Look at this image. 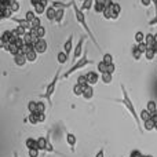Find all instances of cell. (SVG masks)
Here are the masks:
<instances>
[{
    "instance_id": "e575fe53",
    "label": "cell",
    "mask_w": 157,
    "mask_h": 157,
    "mask_svg": "<svg viewBox=\"0 0 157 157\" xmlns=\"http://www.w3.org/2000/svg\"><path fill=\"white\" fill-rule=\"evenodd\" d=\"M28 110H29V113H36V110H37V102L36 101H29Z\"/></svg>"
},
{
    "instance_id": "d4e9b609",
    "label": "cell",
    "mask_w": 157,
    "mask_h": 157,
    "mask_svg": "<svg viewBox=\"0 0 157 157\" xmlns=\"http://www.w3.org/2000/svg\"><path fill=\"white\" fill-rule=\"evenodd\" d=\"M94 3L95 0H84L83 2V6H81V10L83 11H87V10H91V8H94Z\"/></svg>"
},
{
    "instance_id": "91938a15",
    "label": "cell",
    "mask_w": 157,
    "mask_h": 157,
    "mask_svg": "<svg viewBox=\"0 0 157 157\" xmlns=\"http://www.w3.org/2000/svg\"><path fill=\"white\" fill-rule=\"evenodd\" d=\"M155 130L157 131V123H155Z\"/></svg>"
},
{
    "instance_id": "e0dca14e",
    "label": "cell",
    "mask_w": 157,
    "mask_h": 157,
    "mask_svg": "<svg viewBox=\"0 0 157 157\" xmlns=\"http://www.w3.org/2000/svg\"><path fill=\"white\" fill-rule=\"evenodd\" d=\"M13 30V33L15 36H18V37H24L25 36V33L28 32V29L26 28H24V26H21V25H17L15 28H14V29H11Z\"/></svg>"
},
{
    "instance_id": "7bdbcfd3",
    "label": "cell",
    "mask_w": 157,
    "mask_h": 157,
    "mask_svg": "<svg viewBox=\"0 0 157 157\" xmlns=\"http://www.w3.org/2000/svg\"><path fill=\"white\" fill-rule=\"evenodd\" d=\"M36 32H37V36L40 39H43L44 36H46V33H47V30H46V28L43 26V25H41V26H39L37 29H36Z\"/></svg>"
},
{
    "instance_id": "8992f818",
    "label": "cell",
    "mask_w": 157,
    "mask_h": 157,
    "mask_svg": "<svg viewBox=\"0 0 157 157\" xmlns=\"http://www.w3.org/2000/svg\"><path fill=\"white\" fill-rule=\"evenodd\" d=\"M35 50L37 51V54H46L47 50H48V43H47L46 39H39V41L35 44Z\"/></svg>"
},
{
    "instance_id": "44dd1931",
    "label": "cell",
    "mask_w": 157,
    "mask_h": 157,
    "mask_svg": "<svg viewBox=\"0 0 157 157\" xmlns=\"http://www.w3.org/2000/svg\"><path fill=\"white\" fill-rule=\"evenodd\" d=\"M25 146H26V149H36L37 147V139L35 138H28L26 141H25Z\"/></svg>"
},
{
    "instance_id": "6125c7cd",
    "label": "cell",
    "mask_w": 157,
    "mask_h": 157,
    "mask_svg": "<svg viewBox=\"0 0 157 157\" xmlns=\"http://www.w3.org/2000/svg\"><path fill=\"white\" fill-rule=\"evenodd\" d=\"M14 157H18V155H17V153H14Z\"/></svg>"
},
{
    "instance_id": "c3c4849f",
    "label": "cell",
    "mask_w": 157,
    "mask_h": 157,
    "mask_svg": "<svg viewBox=\"0 0 157 157\" xmlns=\"http://www.w3.org/2000/svg\"><path fill=\"white\" fill-rule=\"evenodd\" d=\"M108 72H109V73H112V75L116 72V65H114V62L108 63Z\"/></svg>"
},
{
    "instance_id": "30bf717a",
    "label": "cell",
    "mask_w": 157,
    "mask_h": 157,
    "mask_svg": "<svg viewBox=\"0 0 157 157\" xmlns=\"http://www.w3.org/2000/svg\"><path fill=\"white\" fill-rule=\"evenodd\" d=\"M13 58H14V63H15L17 66H19V68L25 66L26 65V62H28L26 55H24V54H17L15 57H13Z\"/></svg>"
},
{
    "instance_id": "2e32d148",
    "label": "cell",
    "mask_w": 157,
    "mask_h": 157,
    "mask_svg": "<svg viewBox=\"0 0 157 157\" xmlns=\"http://www.w3.org/2000/svg\"><path fill=\"white\" fill-rule=\"evenodd\" d=\"M65 18V8H57V14H55V24L61 25Z\"/></svg>"
},
{
    "instance_id": "5bb4252c",
    "label": "cell",
    "mask_w": 157,
    "mask_h": 157,
    "mask_svg": "<svg viewBox=\"0 0 157 157\" xmlns=\"http://www.w3.org/2000/svg\"><path fill=\"white\" fill-rule=\"evenodd\" d=\"M55 14H57V8L54 7V6H48L46 10V18L48 19V21L54 22L55 21Z\"/></svg>"
},
{
    "instance_id": "f5cc1de1",
    "label": "cell",
    "mask_w": 157,
    "mask_h": 157,
    "mask_svg": "<svg viewBox=\"0 0 157 157\" xmlns=\"http://www.w3.org/2000/svg\"><path fill=\"white\" fill-rule=\"evenodd\" d=\"M141 3H142V6H144V7H149L153 2H152V0H141Z\"/></svg>"
},
{
    "instance_id": "60d3db41",
    "label": "cell",
    "mask_w": 157,
    "mask_h": 157,
    "mask_svg": "<svg viewBox=\"0 0 157 157\" xmlns=\"http://www.w3.org/2000/svg\"><path fill=\"white\" fill-rule=\"evenodd\" d=\"M36 15H37V14L35 13V11H32V10H29V11H26V14H25V18L28 19V21L29 22H32L33 19L36 18Z\"/></svg>"
},
{
    "instance_id": "680465c9",
    "label": "cell",
    "mask_w": 157,
    "mask_h": 157,
    "mask_svg": "<svg viewBox=\"0 0 157 157\" xmlns=\"http://www.w3.org/2000/svg\"><path fill=\"white\" fill-rule=\"evenodd\" d=\"M105 2L106 0H95V3H99V4H103V6H105Z\"/></svg>"
},
{
    "instance_id": "94428289",
    "label": "cell",
    "mask_w": 157,
    "mask_h": 157,
    "mask_svg": "<svg viewBox=\"0 0 157 157\" xmlns=\"http://www.w3.org/2000/svg\"><path fill=\"white\" fill-rule=\"evenodd\" d=\"M155 37H156V40H157V32L155 33Z\"/></svg>"
},
{
    "instance_id": "f1b7e54d",
    "label": "cell",
    "mask_w": 157,
    "mask_h": 157,
    "mask_svg": "<svg viewBox=\"0 0 157 157\" xmlns=\"http://www.w3.org/2000/svg\"><path fill=\"white\" fill-rule=\"evenodd\" d=\"M37 55H39V54H37V51H36L35 48H33L32 51H29V52L26 54V59H28V62H35V61L37 59Z\"/></svg>"
},
{
    "instance_id": "7c38bea8",
    "label": "cell",
    "mask_w": 157,
    "mask_h": 157,
    "mask_svg": "<svg viewBox=\"0 0 157 157\" xmlns=\"http://www.w3.org/2000/svg\"><path fill=\"white\" fill-rule=\"evenodd\" d=\"M92 97H94V86H91V84H88V86L84 87V91H83V98L87 101L92 99Z\"/></svg>"
},
{
    "instance_id": "ac0fdd59",
    "label": "cell",
    "mask_w": 157,
    "mask_h": 157,
    "mask_svg": "<svg viewBox=\"0 0 157 157\" xmlns=\"http://www.w3.org/2000/svg\"><path fill=\"white\" fill-rule=\"evenodd\" d=\"M131 54H132V58L135 61H139L142 58V55H144V52L139 50V47H138V44L136 46H132V50H131Z\"/></svg>"
},
{
    "instance_id": "ab89813d",
    "label": "cell",
    "mask_w": 157,
    "mask_h": 157,
    "mask_svg": "<svg viewBox=\"0 0 157 157\" xmlns=\"http://www.w3.org/2000/svg\"><path fill=\"white\" fill-rule=\"evenodd\" d=\"M10 8H11V11H13V13H18L19 8H21V4H19L18 0H15V2H11Z\"/></svg>"
},
{
    "instance_id": "816d5d0a",
    "label": "cell",
    "mask_w": 157,
    "mask_h": 157,
    "mask_svg": "<svg viewBox=\"0 0 157 157\" xmlns=\"http://www.w3.org/2000/svg\"><path fill=\"white\" fill-rule=\"evenodd\" d=\"M147 25H149V26H155V25H157V14L153 17L152 19H150L149 22H147Z\"/></svg>"
},
{
    "instance_id": "d6a6232c",
    "label": "cell",
    "mask_w": 157,
    "mask_h": 157,
    "mask_svg": "<svg viewBox=\"0 0 157 157\" xmlns=\"http://www.w3.org/2000/svg\"><path fill=\"white\" fill-rule=\"evenodd\" d=\"M146 109L150 112V113H153V112H156L157 110V103H156V101H147V103H146Z\"/></svg>"
},
{
    "instance_id": "9f6ffc18",
    "label": "cell",
    "mask_w": 157,
    "mask_h": 157,
    "mask_svg": "<svg viewBox=\"0 0 157 157\" xmlns=\"http://www.w3.org/2000/svg\"><path fill=\"white\" fill-rule=\"evenodd\" d=\"M152 48H153V50H155V52H156V54H157V40H156V41H155V43H153V44H152Z\"/></svg>"
},
{
    "instance_id": "6f0895ef",
    "label": "cell",
    "mask_w": 157,
    "mask_h": 157,
    "mask_svg": "<svg viewBox=\"0 0 157 157\" xmlns=\"http://www.w3.org/2000/svg\"><path fill=\"white\" fill-rule=\"evenodd\" d=\"M29 2H30V4L32 6H36L37 3H40V0H29Z\"/></svg>"
},
{
    "instance_id": "cb8c5ba5",
    "label": "cell",
    "mask_w": 157,
    "mask_h": 157,
    "mask_svg": "<svg viewBox=\"0 0 157 157\" xmlns=\"http://www.w3.org/2000/svg\"><path fill=\"white\" fill-rule=\"evenodd\" d=\"M97 69H98V72H99V75L106 73V72H108V63H106L105 61H99V62L97 63Z\"/></svg>"
},
{
    "instance_id": "ee69618b",
    "label": "cell",
    "mask_w": 157,
    "mask_h": 157,
    "mask_svg": "<svg viewBox=\"0 0 157 157\" xmlns=\"http://www.w3.org/2000/svg\"><path fill=\"white\" fill-rule=\"evenodd\" d=\"M77 83H78V84H81L83 87L88 86V80H87V76H86V75H83V76H78Z\"/></svg>"
},
{
    "instance_id": "9c48e42d",
    "label": "cell",
    "mask_w": 157,
    "mask_h": 157,
    "mask_svg": "<svg viewBox=\"0 0 157 157\" xmlns=\"http://www.w3.org/2000/svg\"><path fill=\"white\" fill-rule=\"evenodd\" d=\"M66 144L71 146V150H72V152H75V146H76V144H77L76 135H75V134H72V132H68V134H66Z\"/></svg>"
},
{
    "instance_id": "4dcf8cb0",
    "label": "cell",
    "mask_w": 157,
    "mask_h": 157,
    "mask_svg": "<svg viewBox=\"0 0 157 157\" xmlns=\"http://www.w3.org/2000/svg\"><path fill=\"white\" fill-rule=\"evenodd\" d=\"M144 130L145 131H153V130H155V121H153L152 119L144 121Z\"/></svg>"
},
{
    "instance_id": "7402d4cb",
    "label": "cell",
    "mask_w": 157,
    "mask_h": 157,
    "mask_svg": "<svg viewBox=\"0 0 157 157\" xmlns=\"http://www.w3.org/2000/svg\"><path fill=\"white\" fill-rule=\"evenodd\" d=\"M46 10L47 7L44 4H41V3H37L36 6H33V11H35L37 15H41V14H46Z\"/></svg>"
},
{
    "instance_id": "db71d44e",
    "label": "cell",
    "mask_w": 157,
    "mask_h": 157,
    "mask_svg": "<svg viewBox=\"0 0 157 157\" xmlns=\"http://www.w3.org/2000/svg\"><path fill=\"white\" fill-rule=\"evenodd\" d=\"M95 157H105V150L99 149V150H98V153L95 155Z\"/></svg>"
},
{
    "instance_id": "3957f363",
    "label": "cell",
    "mask_w": 157,
    "mask_h": 157,
    "mask_svg": "<svg viewBox=\"0 0 157 157\" xmlns=\"http://www.w3.org/2000/svg\"><path fill=\"white\" fill-rule=\"evenodd\" d=\"M92 63H94V61H92V59H88V50H84L83 57H81L80 59H77L76 62H75L73 65H72L71 68H69L68 71H66L65 73L62 75V78H69V77L72 76V75L75 73V72H77V71H80V69L86 68L87 65H92Z\"/></svg>"
},
{
    "instance_id": "9a60e30c",
    "label": "cell",
    "mask_w": 157,
    "mask_h": 157,
    "mask_svg": "<svg viewBox=\"0 0 157 157\" xmlns=\"http://www.w3.org/2000/svg\"><path fill=\"white\" fill-rule=\"evenodd\" d=\"M57 61H58V63H59L61 66L65 65V63L69 61V54H66L65 51H59L57 54Z\"/></svg>"
},
{
    "instance_id": "f6af8a7d",
    "label": "cell",
    "mask_w": 157,
    "mask_h": 157,
    "mask_svg": "<svg viewBox=\"0 0 157 157\" xmlns=\"http://www.w3.org/2000/svg\"><path fill=\"white\" fill-rule=\"evenodd\" d=\"M102 61H105L106 63H112V62H113V55L109 54V52H106V54H103Z\"/></svg>"
},
{
    "instance_id": "f907efd6",
    "label": "cell",
    "mask_w": 157,
    "mask_h": 157,
    "mask_svg": "<svg viewBox=\"0 0 157 157\" xmlns=\"http://www.w3.org/2000/svg\"><path fill=\"white\" fill-rule=\"evenodd\" d=\"M130 157H145V156L142 155L139 150H132V152H131V155H130Z\"/></svg>"
},
{
    "instance_id": "d590c367",
    "label": "cell",
    "mask_w": 157,
    "mask_h": 157,
    "mask_svg": "<svg viewBox=\"0 0 157 157\" xmlns=\"http://www.w3.org/2000/svg\"><path fill=\"white\" fill-rule=\"evenodd\" d=\"M35 48V46H32V44H24V47H22L21 50H19V54H24L26 55L29 51H32V50Z\"/></svg>"
},
{
    "instance_id": "603a6c76",
    "label": "cell",
    "mask_w": 157,
    "mask_h": 157,
    "mask_svg": "<svg viewBox=\"0 0 157 157\" xmlns=\"http://www.w3.org/2000/svg\"><path fill=\"white\" fill-rule=\"evenodd\" d=\"M112 11H113V18L112 19H117L120 15V13H121V4H119V3H114L113 7H112Z\"/></svg>"
},
{
    "instance_id": "ba28073f",
    "label": "cell",
    "mask_w": 157,
    "mask_h": 157,
    "mask_svg": "<svg viewBox=\"0 0 157 157\" xmlns=\"http://www.w3.org/2000/svg\"><path fill=\"white\" fill-rule=\"evenodd\" d=\"M75 47H73V35H71L68 39H66L65 44H63V51L66 52V54H71V52H73Z\"/></svg>"
},
{
    "instance_id": "83f0119b",
    "label": "cell",
    "mask_w": 157,
    "mask_h": 157,
    "mask_svg": "<svg viewBox=\"0 0 157 157\" xmlns=\"http://www.w3.org/2000/svg\"><path fill=\"white\" fill-rule=\"evenodd\" d=\"M139 117H141V121L144 123V121H146V120H149V119H152V113H150L147 109H144V110L139 113Z\"/></svg>"
},
{
    "instance_id": "b9f144b4",
    "label": "cell",
    "mask_w": 157,
    "mask_h": 157,
    "mask_svg": "<svg viewBox=\"0 0 157 157\" xmlns=\"http://www.w3.org/2000/svg\"><path fill=\"white\" fill-rule=\"evenodd\" d=\"M30 25H32V28H30V29H37L39 26H41V21H40V18H39V17H36V18L33 19L32 22H30Z\"/></svg>"
},
{
    "instance_id": "f35d334b",
    "label": "cell",
    "mask_w": 157,
    "mask_h": 157,
    "mask_svg": "<svg viewBox=\"0 0 157 157\" xmlns=\"http://www.w3.org/2000/svg\"><path fill=\"white\" fill-rule=\"evenodd\" d=\"M28 121H29L30 124H37L39 123L37 113H29V116H28Z\"/></svg>"
},
{
    "instance_id": "e7e4bbea",
    "label": "cell",
    "mask_w": 157,
    "mask_h": 157,
    "mask_svg": "<svg viewBox=\"0 0 157 157\" xmlns=\"http://www.w3.org/2000/svg\"><path fill=\"white\" fill-rule=\"evenodd\" d=\"M145 157H153V156H145Z\"/></svg>"
},
{
    "instance_id": "ffe728a7",
    "label": "cell",
    "mask_w": 157,
    "mask_h": 157,
    "mask_svg": "<svg viewBox=\"0 0 157 157\" xmlns=\"http://www.w3.org/2000/svg\"><path fill=\"white\" fill-rule=\"evenodd\" d=\"M11 36H13V30H4V32L2 33V44H7L10 43V39Z\"/></svg>"
},
{
    "instance_id": "4fadbf2b",
    "label": "cell",
    "mask_w": 157,
    "mask_h": 157,
    "mask_svg": "<svg viewBox=\"0 0 157 157\" xmlns=\"http://www.w3.org/2000/svg\"><path fill=\"white\" fill-rule=\"evenodd\" d=\"M47 144H48V135H47L46 138H44V136H40V138H37V149L40 150V152H46Z\"/></svg>"
},
{
    "instance_id": "bcb514c9",
    "label": "cell",
    "mask_w": 157,
    "mask_h": 157,
    "mask_svg": "<svg viewBox=\"0 0 157 157\" xmlns=\"http://www.w3.org/2000/svg\"><path fill=\"white\" fill-rule=\"evenodd\" d=\"M39 153H40V150L36 147V149H29L28 150V156L29 157H39Z\"/></svg>"
},
{
    "instance_id": "4316f807",
    "label": "cell",
    "mask_w": 157,
    "mask_h": 157,
    "mask_svg": "<svg viewBox=\"0 0 157 157\" xmlns=\"http://www.w3.org/2000/svg\"><path fill=\"white\" fill-rule=\"evenodd\" d=\"M83 91H84V87L81 86V84L76 83L73 86V94L76 95V97H83Z\"/></svg>"
},
{
    "instance_id": "11a10c76",
    "label": "cell",
    "mask_w": 157,
    "mask_h": 157,
    "mask_svg": "<svg viewBox=\"0 0 157 157\" xmlns=\"http://www.w3.org/2000/svg\"><path fill=\"white\" fill-rule=\"evenodd\" d=\"M152 120H153L155 123H157V110H156V112H153V113H152Z\"/></svg>"
},
{
    "instance_id": "277c9868",
    "label": "cell",
    "mask_w": 157,
    "mask_h": 157,
    "mask_svg": "<svg viewBox=\"0 0 157 157\" xmlns=\"http://www.w3.org/2000/svg\"><path fill=\"white\" fill-rule=\"evenodd\" d=\"M61 72H62V68L59 66V68L57 69V72H55L54 78H52L51 83L47 86L46 92L43 94V98L50 103V105H51V98H52V95L55 94V88H57V83H58V80H59V77H61Z\"/></svg>"
},
{
    "instance_id": "7dc6e473",
    "label": "cell",
    "mask_w": 157,
    "mask_h": 157,
    "mask_svg": "<svg viewBox=\"0 0 157 157\" xmlns=\"http://www.w3.org/2000/svg\"><path fill=\"white\" fill-rule=\"evenodd\" d=\"M138 47H139V50H141V51L144 52V55H145V52H146V50L149 48V46L146 44V41H144V43H139V44H138Z\"/></svg>"
},
{
    "instance_id": "74e56055",
    "label": "cell",
    "mask_w": 157,
    "mask_h": 157,
    "mask_svg": "<svg viewBox=\"0 0 157 157\" xmlns=\"http://www.w3.org/2000/svg\"><path fill=\"white\" fill-rule=\"evenodd\" d=\"M145 41H146V44L149 47H152V44L156 41V37L153 33H146V39H145Z\"/></svg>"
},
{
    "instance_id": "836d02e7",
    "label": "cell",
    "mask_w": 157,
    "mask_h": 157,
    "mask_svg": "<svg viewBox=\"0 0 157 157\" xmlns=\"http://www.w3.org/2000/svg\"><path fill=\"white\" fill-rule=\"evenodd\" d=\"M46 102L44 101H37V110H36V113H46Z\"/></svg>"
},
{
    "instance_id": "be15d7a7",
    "label": "cell",
    "mask_w": 157,
    "mask_h": 157,
    "mask_svg": "<svg viewBox=\"0 0 157 157\" xmlns=\"http://www.w3.org/2000/svg\"><path fill=\"white\" fill-rule=\"evenodd\" d=\"M77 2H84V0H77Z\"/></svg>"
},
{
    "instance_id": "7a4b0ae2",
    "label": "cell",
    "mask_w": 157,
    "mask_h": 157,
    "mask_svg": "<svg viewBox=\"0 0 157 157\" xmlns=\"http://www.w3.org/2000/svg\"><path fill=\"white\" fill-rule=\"evenodd\" d=\"M72 8H73L75 18H76L77 24L83 26V29L86 30V33H88V36H90V40H91L92 43H94L97 47H99V44L97 43V39H95L94 33L91 32V29H90L88 24H87V21H86V15H84V11L81 10V8H78V7H77V4H76V0H75V2H73V6H72Z\"/></svg>"
},
{
    "instance_id": "8fae6325",
    "label": "cell",
    "mask_w": 157,
    "mask_h": 157,
    "mask_svg": "<svg viewBox=\"0 0 157 157\" xmlns=\"http://www.w3.org/2000/svg\"><path fill=\"white\" fill-rule=\"evenodd\" d=\"M10 19H11V21H14V22H15L17 25H21V26L26 28L28 30H30V28H32V25H30V22L28 21V19L25 18V17H24V18H13V17H11Z\"/></svg>"
},
{
    "instance_id": "1f68e13d",
    "label": "cell",
    "mask_w": 157,
    "mask_h": 157,
    "mask_svg": "<svg viewBox=\"0 0 157 157\" xmlns=\"http://www.w3.org/2000/svg\"><path fill=\"white\" fill-rule=\"evenodd\" d=\"M155 55H156V52L152 47H149V48L146 50V52H145V58H146V61H153L155 59Z\"/></svg>"
},
{
    "instance_id": "6da1fadb",
    "label": "cell",
    "mask_w": 157,
    "mask_h": 157,
    "mask_svg": "<svg viewBox=\"0 0 157 157\" xmlns=\"http://www.w3.org/2000/svg\"><path fill=\"white\" fill-rule=\"evenodd\" d=\"M120 88H121V92H123V99L120 101V102L123 103V105L125 106V109L128 110V113L132 116V119H134V121L136 123V127H138V130L141 131H144V128H142V123H141V117H139V114H138V112H136V109H135V106H134V103H132V101H131V98H130V95H128V92H127V90H125V87H124V84H120Z\"/></svg>"
},
{
    "instance_id": "d6986e66",
    "label": "cell",
    "mask_w": 157,
    "mask_h": 157,
    "mask_svg": "<svg viewBox=\"0 0 157 157\" xmlns=\"http://www.w3.org/2000/svg\"><path fill=\"white\" fill-rule=\"evenodd\" d=\"M101 81H102L103 84H106V86H109V84L113 81V75L109 73V72H106V73H102V75H101Z\"/></svg>"
},
{
    "instance_id": "5b68a950",
    "label": "cell",
    "mask_w": 157,
    "mask_h": 157,
    "mask_svg": "<svg viewBox=\"0 0 157 157\" xmlns=\"http://www.w3.org/2000/svg\"><path fill=\"white\" fill-rule=\"evenodd\" d=\"M84 40H86V36H81L80 39H78V41H77V44L75 46V50H73V58H72V62H76L77 59H80L81 57H83V54H84V50H83V46H84Z\"/></svg>"
},
{
    "instance_id": "681fc988",
    "label": "cell",
    "mask_w": 157,
    "mask_h": 157,
    "mask_svg": "<svg viewBox=\"0 0 157 157\" xmlns=\"http://www.w3.org/2000/svg\"><path fill=\"white\" fill-rule=\"evenodd\" d=\"M37 119H39V123H44L47 119L46 113H37Z\"/></svg>"
},
{
    "instance_id": "52a82bcc",
    "label": "cell",
    "mask_w": 157,
    "mask_h": 157,
    "mask_svg": "<svg viewBox=\"0 0 157 157\" xmlns=\"http://www.w3.org/2000/svg\"><path fill=\"white\" fill-rule=\"evenodd\" d=\"M86 76L87 80H88V84H91V86H95L99 81V73L95 71H90L88 73H86Z\"/></svg>"
},
{
    "instance_id": "8d00e7d4",
    "label": "cell",
    "mask_w": 157,
    "mask_h": 157,
    "mask_svg": "<svg viewBox=\"0 0 157 157\" xmlns=\"http://www.w3.org/2000/svg\"><path fill=\"white\" fill-rule=\"evenodd\" d=\"M102 15L105 17V19H112L113 18V11H112V7H105Z\"/></svg>"
},
{
    "instance_id": "484cf974",
    "label": "cell",
    "mask_w": 157,
    "mask_h": 157,
    "mask_svg": "<svg viewBox=\"0 0 157 157\" xmlns=\"http://www.w3.org/2000/svg\"><path fill=\"white\" fill-rule=\"evenodd\" d=\"M145 39H146V35H144V32H141V30H138V32L135 33V36H134V40H135L136 44L144 43Z\"/></svg>"
},
{
    "instance_id": "f546056e",
    "label": "cell",
    "mask_w": 157,
    "mask_h": 157,
    "mask_svg": "<svg viewBox=\"0 0 157 157\" xmlns=\"http://www.w3.org/2000/svg\"><path fill=\"white\" fill-rule=\"evenodd\" d=\"M11 15H13V11H11L10 7L2 8V19H10Z\"/></svg>"
}]
</instances>
